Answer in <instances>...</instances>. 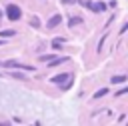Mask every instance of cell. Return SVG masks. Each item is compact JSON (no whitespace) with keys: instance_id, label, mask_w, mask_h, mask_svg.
Listing matches in <instances>:
<instances>
[{"instance_id":"obj_1","label":"cell","mask_w":128,"mask_h":126,"mask_svg":"<svg viewBox=\"0 0 128 126\" xmlns=\"http://www.w3.org/2000/svg\"><path fill=\"white\" fill-rule=\"evenodd\" d=\"M78 4H80V6H84V8H88V10H92V12H104V10H106V4H104V2H90V0H80Z\"/></svg>"},{"instance_id":"obj_2","label":"cell","mask_w":128,"mask_h":126,"mask_svg":"<svg viewBox=\"0 0 128 126\" xmlns=\"http://www.w3.org/2000/svg\"><path fill=\"white\" fill-rule=\"evenodd\" d=\"M0 66H6V68H18V70H24V72H34V66L20 64V62H16V60H6V62H0Z\"/></svg>"},{"instance_id":"obj_3","label":"cell","mask_w":128,"mask_h":126,"mask_svg":"<svg viewBox=\"0 0 128 126\" xmlns=\"http://www.w3.org/2000/svg\"><path fill=\"white\" fill-rule=\"evenodd\" d=\"M6 16H8V20L16 22V20H20V16H22V10H20L16 4H8V8H6Z\"/></svg>"},{"instance_id":"obj_4","label":"cell","mask_w":128,"mask_h":126,"mask_svg":"<svg viewBox=\"0 0 128 126\" xmlns=\"http://www.w3.org/2000/svg\"><path fill=\"white\" fill-rule=\"evenodd\" d=\"M60 22H62V16H60V14H54V16L48 20V28H54V26H58Z\"/></svg>"},{"instance_id":"obj_5","label":"cell","mask_w":128,"mask_h":126,"mask_svg":"<svg viewBox=\"0 0 128 126\" xmlns=\"http://www.w3.org/2000/svg\"><path fill=\"white\" fill-rule=\"evenodd\" d=\"M66 80H68V74H66V72H64V74H56V76H52V78H50V82H52V84L66 82Z\"/></svg>"},{"instance_id":"obj_6","label":"cell","mask_w":128,"mask_h":126,"mask_svg":"<svg viewBox=\"0 0 128 126\" xmlns=\"http://www.w3.org/2000/svg\"><path fill=\"white\" fill-rule=\"evenodd\" d=\"M64 62H66V58H50V60H48V68L58 66V64H64Z\"/></svg>"},{"instance_id":"obj_7","label":"cell","mask_w":128,"mask_h":126,"mask_svg":"<svg viewBox=\"0 0 128 126\" xmlns=\"http://www.w3.org/2000/svg\"><path fill=\"white\" fill-rule=\"evenodd\" d=\"M110 82H112V84H122V82H126V76H122V74H120V76H112Z\"/></svg>"},{"instance_id":"obj_8","label":"cell","mask_w":128,"mask_h":126,"mask_svg":"<svg viewBox=\"0 0 128 126\" xmlns=\"http://www.w3.org/2000/svg\"><path fill=\"white\" fill-rule=\"evenodd\" d=\"M108 94V88H100L98 92H94V100H98V98H102V96H106Z\"/></svg>"},{"instance_id":"obj_9","label":"cell","mask_w":128,"mask_h":126,"mask_svg":"<svg viewBox=\"0 0 128 126\" xmlns=\"http://www.w3.org/2000/svg\"><path fill=\"white\" fill-rule=\"evenodd\" d=\"M0 36L10 38V36H16V32H14V30H0Z\"/></svg>"},{"instance_id":"obj_10","label":"cell","mask_w":128,"mask_h":126,"mask_svg":"<svg viewBox=\"0 0 128 126\" xmlns=\"http://www.w3.org/2000/svg\"><path fill=\"white\" fill-rule=\"evenodd\" d=\"M104 42H106V34H104V36H100V42H98V48H96L98 52L102 50V46H104Z\"/></svg>"},{"instance_id":"obj_11","label":"cell","mask_w":128,"mask_h":126,"mask_svg":"<svg viewBox=\"0 0 128 126\" xmlns=\"http://www.w3.org/2000/svg\"><path fill=\"white\" fill-rule=\"evenodd\" d=\"M78 22H82V18H78V16H74V18H70V26H76Z\"/></svg>"},{"instance_id":"obj_12","label":"cell","mask_w":128,"mask_h":126,"mask_svg":"<svg viewBox=\"0 0 128 126\" xmlns=\"http://www.w3.org/2000/svg\"><path fill=\"white\" fill-rule=\"evenodd\" d=\"M30 26H34V28H38V26H40V22H38V18H36V16L30 20Z\"/></svg>"},{"instance_id":"obj_13","label":"cell","mask_w":128,"mask_h":126,"mask_svg":"<svg viewBox=\"0 0 128 126\" xmlns=\"http://www.w3.org/2000/svg\"><path fill=\"white\" fill-rule=\"evenodd\" d=\"M126 92H128V88L124 86V88H120V90H118V96H122V94H126Z\"/></svg>"},{"instance_id":"obj_14","label":"cell","mask_w":128,"mask_h":126,"mask_svg":"<svg viewBox=\"0 0 128 126\" xmlns=\"http://www.w3.org/2000/svg\"><path fill=\"white\" fill-rule=\"evenodd\" d=\"M50 58H54V54H48V56H40V60H50Z\"/></svg>"},{"instance_id":"obj_15","label":"cell","mask_w":128,"mask_h":126,"mask_svg":"<svg viewBox=\"0 0 128 126\" xmlns=\"http://www.w3.org/2000/svg\"><path fill=\"white\" fill-rule=\"evenodd\" d=\"M76 0H62V4H74Z\"/></svg>"},{"instance_id":"obj_16","label":"cell","mask_w":128,"mask_h":126,"mask_svg":"<svg viewBox=\"0 0 128 126\" xmlns=\"http://www.w3.org/2000/svg\"><path fill=\"white\" fill-rule=\"evenodd\" d=\"M0 20H2V12H0Z\"/></svg>"},{"instance_id":"obj_17","label":"cell","mask_w":128,"mask_h":126,"mask_svg":"<svg viewBox=\"0 0 128 126\" xmlns=\"http://www.w3.org/2000/svg\"><path fill=\"white\" fill-rule=\"evenodd\" d=\"M2 44H4V42H2V40H0V46H2Z\"/></svg>"}]
</instances>
